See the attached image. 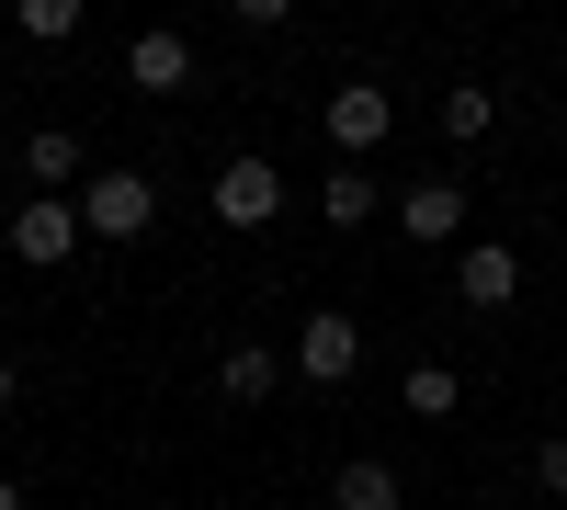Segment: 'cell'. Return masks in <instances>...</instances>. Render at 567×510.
Instances as JSON below:
<instances>
[{
  "label": "cell",
  "instance_id": "obj_1",
  "mask_svg": "<svg viewBox=\"0 0 567 510\" xmlns=\"http://www.w3.org/2000/svg\"><path fill=\"white\" fill-rule=\"evenodd\" d=\"M148 216H159V194L136 170H103V181H80V227L91 239H148Z\"/></svg>",
  "mask_w": 567,
  "mask_h": 510
},
{
  "label": "cell",
  "instance_id": "obj_2",
  "mask_svg": "<svg viewBox=\"0 0 567 510\" xmlns=\"http://www.w3.org/2000/svg\"><path fill=\"white\" fill-rule=\"evenodd\" d=\"M386 136H398V103H386L374 80H341V91H329V148H341V159H374Z\"/></svg>",
  "mask_w": 567,
  "mask_h": 510
},
{
  "label": "cell",
  "instance_id": "obj_3",
  "mask_svg": "<svg viewBox=\"0 0 567 510\" xmlns=\"http://www.w3.org/2000/svg\"><path fill=\"white\" fill-rule=\"evenodd\" d=\"M352 363H363V330H352L341 306H318L307 330H296V375H307V386H341Z\"/></svg>",
  "mask_w": 567,
  "mask_h": 510
},
{
  "label": "cell",
  "instance_id": "obj_4",
  "mask_svg": "<svg viewBox=\"0 0 567 510\" xmlns=\"http://www.w3.org/2000/svg\"><path fill=\"white\" fill-rule=\"evenodd\" d=\"M216 216H227V227H272V216H284V170H272V159H227V170H216Z\"/></svg>",
  "mask_w": 567,
  "mask_h": 510
},
{
  "label": "cell",
  "instance_id": "obj_5",
  "mask_svg": "<svg viewBox=\"0 0 567 510\" xmlns=\"http://www.w3.org/2000/svg\"><path fill=\"white\" fill-rule=\"evenodd\" d=\"M12 250H23L34 272H45V261H69V250H80V205H58V194H23V205H12Z\"/></svg>",
  "mask_w": 567,
  "mask_h": 510
},
{
  "label": "cell",
  "instance_id": "obj_6",
  "mask_svg": "<svg viewBox=\"0 0 567 510\" xmlns=\"http://www.w3.org/2000/svg\"><path fill=\"white\" fill-rule=\"evenodd\" d=\"M454 295H465V306H511V295H523V261H511L499 239H477V250L454 261Z\"/></svg>",
  "mask_w": 567,
  "mask_h": 510
},
{
  "label": "cell",
  "instance_id": "obj_7",
  "mask_svg": "<svg viewBox=\"0 0 567 510\" xmlns=\"http://www.w3.org/2000/svg\"><path fill=\"white\" fill-rule=\"evenodd\" d=\"M329 510H409V488H398L386 454H352V466L329 477Z\"/></svg>",
  "mask_w": 567,
  "mask_h": 510
},
{
  "label": "cell",
  "instance_id": "obj_8",
  "mask_svg": "<svg viewBox=\"0 0 567 510\" xmlns=\"http://www.w3.org/2000/svg\"><path fill=\"white\" fill-rule=\"evenodd\" d=\"M125 80H136V91H182V80H194V45H182L171 23L136 34V45H125Z\"/></svg>",
  "mask_w": 567,
  "mask_h": 510
},
{
  "label": "cell",
  "instance_id": "obj_9",
  "mask_svg": "<svg viewBox=\"0 0 567 510\" xmlns=\"http://www.w3.org/2000/svg\"><path fill=\"white\" fill-rule=\"evenodd\" d=\"M409 239H454V227H465V181H409Z\"/></svg>",
  "mask_w": 567,
  "mask_h": 510
},
{
  "label": "cell",
  "instance_id": "obj_10",
  "mask_svg": "<svg viewBox=\"0 0 567 510\" xmlns=\"http://www.w3.org/2000/svg\"><path fill=\"white\" fill-rule=\"evenodd\" d=\"M216 386H227V397H239V408H261V397L284 386V352H261V341H239V352H227V363H216Z\"/></svg>",
  "mask_w": 567,
  "mask_h": 510
},
{
  "label": "cell",
  "instance_id": "obj_11",
  "mask_svg": "<svg viewBox=\"0 0 567 510\" xmlns=\"http://www.w3.org/2000/svg\"><path fill=\"white\" fill-rule=\"evenodd\" d=\"M23 170H34V181H80V136H69V125H34V136H23Z\"/></svg>",
  "mask_w": 567,
  "mask_h": 510
},
{
  "label": "cell",
  "instance_id": "obj_12",
  "mask_svg": "<svg viewBox=\"0 0 567 510\" xmlns=\"http://www.w3.org/2000/svg\"><path fill=\"white\" fill-rule=\"evenodd\" d=\"M363 216H374V170L341 159V170H329V227H363Z\"/></svg>",
  "mask_w": 567,
  "mask_h": 510
},
{
  "label": "cell",
  "instance_id": "obj_13",
  "mask_svg": "<svg viewBox=\"0 0 567 510\" xmlns=\"http://www.w3.org/2000/svg\"><path fill=\"white\" fill-rule=\"evenodd\" d=\"M454 397H465V386H454V363H409V408H420V420H443Z\"/></svg>",
  "mask_w": 567,
  "mask_h": 510
},
{
  "label": "cell",
  "instance_id": "obj_14",
  "mask_svg": "<svg viewBox=\"0 0 567 510\" xmlns=\"http://www.w3.org/2000/svg\"><path fill=\"white\" fill-rule=\"evenodd\" d=\"M443 125H454V136H488V125H499V91H477V80L443 91Z\"/></svg>",
  "mask_w": 567,
  "mask_h": 510
},
{
  "label": "cell",
  "instance_id": "obj_15",
  "mask_svg": "<svg viewBox=\"0 0 567 510\" xmlns=\"http://www.w3.org/2000/svg\"><path fill=\"white\" fill-rule=\"evenodd\" d=\"M23 34H34V45H69V34H80V0H23Z\"/></svg>",
  "mask_w": 567,
  "mask_h": 510
},
{
  "label": "cell",
  "instance_id": "obj_16",
  "mask_svg": "<svg viewBox=\"0 0 567 510\" xmlns=\"http://www.w3.org/2000/svg\"><path fill=\"white\" fill-rule=\"evenodd\" d=\"M534 488H545V499H567V443H545V454H534Z\"/></svg>",
  "mask_w": 567,
  "mask_h": 510
},
{
  "label": "cell",
  "instance_id": "obj_17",
  "mask_svg": "<svg viewBox=\"0 0 567 510\" xmlns=\"http://www.w3.org/2000/svg\"><path fill=\"white\" fill-rule=\"evenodd\" d=\"M12 397H23V375H12V352H0V408H12Z\"/></svg>",
  "mask_w": 567,
  "mask_h": 510
},
{
  "label": "cell",
  "instance_id": "obj_18",
  "mask_svg": "<svg viewBox=\"0 0 567 510\" xmlns=\"http://www.w3.org/2000/svg\"><path fill=\"white\" fill-rule=\"evenodd\" d=\"M0 510H23V477H0Z\"/></svg>",
  "mask_w": 567,
  "mask_h": 510
}]
</instances>
